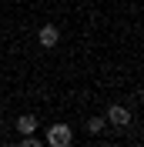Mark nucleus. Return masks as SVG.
<instances>
[{"label": "nucleus", "instance_id": "nucleus-1", "mask_svg": "<svg viewBox=\"0 0 144 147\" xmlns=\"http://www.w3.org/2000/svg\"><path fill=\"white\" fill-rule=\"evenodd\" d=\"M44 144H47V147H71V144H74V134H71L67 124H50Z\"/></svg>", "mask_w": 144, "mask_h": 147}, {"label": "nucleus", "instance_id": "nucleus-2", "mask_svg": "<svg viewBox=\"0 0 144 147\" xmlns=\"http://www.w3.org/2000/svg\"><path fill=\"white\" fill-rule=\"evenodd\" d=\"M104 120H107V124H114V127H127V124H131V110H127L124 104H111Z\"/></svg>", "mask_w": 144, "mask_h": 147}, {"label": "nucleus", "instance_id": "nucleus-3", "mask_svg": "<svg viewBox=\"0 0 144 147\" xmlns=\"http://www.w3.org/2000/svg\"><path fill=\"white\" fill-rule=\"evenodd\" d=\"M37 40H40V47H57V40H60V30H57L54 24H44V27L37 30Z\"/></svg>", "mask_w": 144, "mask_h": 147}, {"label": "nucleus", "instance_id": "nucleus-4", "mask_svg": "<svg viewBox=\"0 0 144 147\" xmlns=\"http://www.w3.org/2000/svg\"><path fill=\"white\" fill-rule=\"evenodd\" d=\"M17 130L20 134H34L37 130V114H20L17 117Z\"/></svg>", "mask_w": 144, "mask_h": 147}, {"label": "nucleus", "instance_id": "nucleus-5", "mask_svg": "<svg viewBox=\"0 0 144 147\" xmlns=\"http://www.w3.org/2000/svg\"><path fill=\"white\" fill-rule=\"evenodd\" d=\"M104 127H107V120H104V117H90V120H87V134H94V137H97Z\"/></svg>", "mask_w": 144, "mask_h": 147}, {"label": "nucleus", "instance_id": "nucleus-6", "mask_svg": "<svg viewBox=\"0 0 144 147\" xmlns=\"http://www.w3.org/2000/svg\"><path fill=\"white\" fill-rule=\"evenodd\" d=\"M20 147H44V140H37L34 134H24V140H17Z\"/></svg>", "mask_w": 144, "mask_h": 147}]
</instances>
